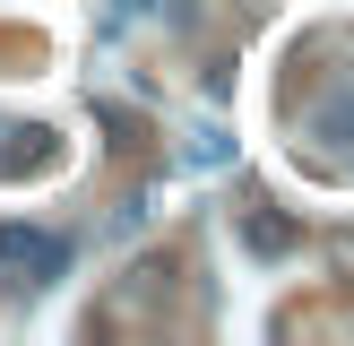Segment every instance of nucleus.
Returning a JSON list of instances; mask_svg holds the SVG:
<instances>
[{"instance_id":"nucleus-1","label":"nucleus","mask_w":354,"mask_h":346,"mask_svg":"<svg viewBox=\"0 0 354 346\" xmlns=\"http://www.w3.org/2000/svg\"><path fill=\"white\" fill-rule=\"evenodd\" d=\"M69 268V242L52 234V225H0V286H52V277Z\"/></svg>"},{"instance_id":"nucleus-2","label":"nucleus","mask_w":354,"mask_h":346,"mask_svg":"<svg viewBox=\"0 0 354 346\" xmlns=\"http://www.w3.org/2000/svg\"><path fill=\"white\" fill-rule=\"evenodd\" d=\"M242 242H251L259 260H277V251H294V242H303V225H286L277 208H242Z\"/></svg>"},{"instance_id":"nucleus-3","label":"nucleus","mask_w":354,"mask_h":346,"mask_svg":"<svg viewBox=\"0 0 354 346\" xmlns=\"http://www.w3.org/2000/svg\"><path fill=\"white\" fill-rule=\"evenodd\" d=\"M311 138H328V147L354 165V95H328L320 113H311Z\"/></svg>"},{"instance_id":"nucleus-4","label":"nucleus","mask_w":354,"mask_h":346,"mask_svg":"<svg viewBox=\"0 0 354 346\" xmlns=\"http://www.w3.org/2000/svg\"><path fill=\"white\" fill-rule=\"evenodd\" d=\"M95 121H104V130H113V147H138V121H130V113H121V104H104V113H95Z\"/></svg>"}]
</instances>
